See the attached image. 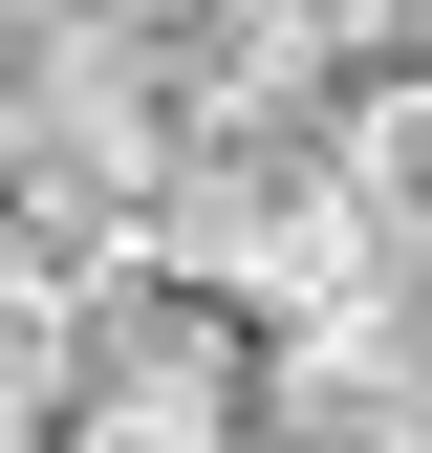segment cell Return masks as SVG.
I'll use <instances>...</instances> for the list:
<instances>
[{
    "mask_svg": "<svg viewBox=\"0 0 432 453\" xmlns=\"http://www.w3.org/2000/svg\"><path fill=\"white\" fill-rule=\"evenodd\" d=\"M390 259L346 216V173H324V130H195L174 173H151V280H195V303H238L259 346L282 324H324L346 280Z\"/></svg>",
    "mask_w": 432,
    "mask_h": 453,
    "instance_id": "6da1fadb",
    "label": "cell"
},
{
    "mask_svg": "<svg viewBox=\"0 0 432 453\" xmlns=\"http://www.w3.org/2000/svg\"><path fill=\"white\" fill-rule=\"evenodd\" d=\"M259 411H282L303 453H432V259H367L324 324H282Z\"/></svg>",
    "mask_w": 432,
    "mask_h": 453,
    "instance_id": "7a4b0ae2",
    "label": "cell"
},
{
    "mask_svg": "<svg viewBox=\"0 0 432 453\" xmlns=\"http://www.w3.org/2000/svg\"><path fill=\"white\" fill-rule=\"evenodd\" d=\"M87 367H108V280L43 259V238H0V432H66Z\"/></svg>",
    "mask_w": 432,
    "mask_h": 453,
    "instance_id": "3957f363",
    "label": "cell"
},
{
    "mask_svg": "<svg viewBox=\"0 0 432 453\" xmlns=\"http://www.w3.org/2000/svg\"><path fill=\"white\" fill-rule=\"evenodd\" d=\"M324 173H346V216H367L390 259H432V65H367L346 130H324Z\"/></svg>",
    "mask_w": 432,
    "mask_h": 453,
    "instance_id": "277c9868",
    "label": "cell"
},
{
    "mask_svg": "<svg viewBox=\"0 0 432 453\" xmlns=\"http://www.w3.org/2000/svg\"><path fill=\"white\" fill-rule=\"evenodd\" d=\"M324 65H432V0H282Z\"/></svg>",
    "mask_w": 432,
    "mask_h": 453,
    "instance_id": "5b68a950",
    "label": "cell"
},
{
    "mask_svg": "<svg viewBox=\"0 0 432 453\" xmlns=\"http://www.w3.org/2000/svg\"><path fill=\"white\" fill-rule=\"evenodd\" d=\"M0 453H66V432H0Z\"/></svg>",
    "mask_w": 432,
    "mask_h": 453,
    "instance_id": "8992f818",
    "label": "cell"
}]
</instances>
